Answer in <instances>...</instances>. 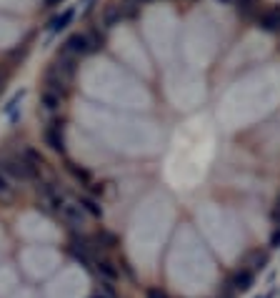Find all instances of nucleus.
<instances>
[{
	"instance_id": "19",
	"label": "nucleus",
	"mask_w": 280,
	"mask_h": 298,
	"mask_svg": "<svg viewBox=\"0 0 280 298\" xmlns=\"http://www.w3.org/2000/svg\"><path fill=\"white\" fill-rule=\"evenodd\" d=\"M0 196H13V186H10V178L3 173L0 168Z\"/></svg>"
},
{
	"instance_id": "10",
	"label": "nucleus",
	"mask_w": 280,
	"mask_h": 298,
	"mask_svg": "<svg viewBox=\"0 0 280 298\" xmlns=\"http://www.w3.org/2000/svg\"><path fill=\"white\" fill-rule=\"evenodd\" d=\"M20 158H23V160H25V163H28L35 173H40V170H43V165H45V158H43V155H40L35 148H30V146L20 150Z\"/></svg>"
},
{
	"instance_id": "11",
	"label": "nucleus",
	"mask_w": 280,
	"mask_h": 298,
	"mask_svg": "<svg viewBox=\"0 0 280 298\" xmlns=\"http://www.w3.org/2000/svg\"><path fill=\"white\" fill-rule=\"evenodd\" d=\"M250 286H253V271H250V268L235 271V276H233V288H235V291H248Z\"/></svg>"
},
{
	"instance_id": "18",
	"label": "nucleus",
	"mask_w": 280,
	"mask_h": 298,
	"mask_svg": "<svg viewBox=\"0 0 280 298\" xmlns=\"http://www.w3.org/2000/svg\"><path fill=\"white\" fill-rule=\"evenodd\" d=\"M23 95H25V90H18V93H15V95L8 100V105H5V113H8V115H13V110L18 108V103L23 100Z\"/></svg>"
},
{
	"instance_id": "5",
	"label": "nucleus",
	"mask_w": 280,
	"mask_h": 298,
	"mask_svg": "<svg viewBox=\"0 0 280 298\" xmlns=\"http://www.w3.org/2000/svg\"><path fill=\"white\" fill-rule=\"evenodd\" d=\"M65 168H68V173L73 175V178H75V181H78V183H80V186H85V188H90V191H95V193L100 191V188L95 186V181H93V173H90L88 168L78 165L75 160H68V163H65Z\"/></svg>"
},
{
	"instance_id": "4",
	"label": "nucleus",
	"mask_w": 280,
	"mask_h": 298,
	"mask_svg": "<svg viewBox=\"0 0 280 298\" xmlns=\"http://www.w3.org/2000/svg\"><path fill=\"white\" fill-rule=\"evenodd\" d=\"M68 83H70L68 75H63L55 66H53V68L45 73V88H43V90H50V93H55V95L63 98V95L68 93Z\"/></svg>"
},
{
	"instance_id": "23",
	"label": "nucleus",
	"mask_w": 280,
	"mask_h": 298,
	"mask_svg": "<svg viewBox=\"0 0 280 298\" xmlns=\"http://www.w3.org/2000/svg\"><path fill=\"white\" fill-rule=\"evenodd\" d=\"M273 216H275V223L280 225V203H278V208H275V213H273Z\"/></svg>"
},
{
	"instance_id": "14",
	"label": "nucleus",
	"mask_w": 280,
	"mask_h": 298,
	"mask_svg": "<svg viewBox=\"0 0 280 298\" xmlns=\"http://www.w3.org/2000/svg\"><path fill=\"white\" fill-rule=\"evenodd\" d=\"M93 266H95V271H98L105 281H115V278H118V268H115L108 258H98V261H93Z\"/></svg>"
},
{
	"instance_id": "8",
	"label": "nucleus",
	"mask_w": 280,
	"mask_h": 298,
	"mask_svg": "<svg viewBox=\"0 0 280 298\" xmlns=\"http://www.w3.org/2000/svg\"><path fill=\"white\" fill-rule=\"evenodd\" d=\"M260 28L265 33H280V8H270L260 15Z\"/></svg>"
},
{
	"instance_id": "2",
	"label": "nucleus",
	"mask_w": 280,
	"mask_h": 298,
	"mask_svg": "<svg viewBox=\"0 0 280 298\" xmlns=\"http://www.w3.org/2000/svg\"><path fill=\"white\" fill-rule=\"evenodd\" d=\"M38 193H40V206L50 213H60L63 206H65V198L60 193V188L55 183H40L38 186Z\"/></svg>"
},
{
	"instance_id": "6",
	"label": "nucleus",
	"mask_w": 280,
	"mask_h": 298,
	"mask_svg": "<svg viewBox=\"0 0 280 298\" xmlns=\"http://www.w3.org/2000/svg\"><path fill=\"white\" fill-rule=\"evenodd\" d=\"M40 108H43V113L55 115V113H60V108H63V98L55 95V93H50V90H43V93H40Z\"/></svg>"
},
{
	"instance_id": "20",
	"label": "nucleus",
	"mask_w": 280,
	"mask_h": 298,
	"mask_svg": "<svg viewBox=\"0 0 280 298\" xmlns=\"http://www.w3.org/2000/svg\"><path fill=\"white\" fill-rule=\"evenodd\" d=\"M145 298H168V293L163 288H148L145 291Z\"/></svg>"
},
{
	"instance_id": "17",
	"label": "nucleus",
	"mask_w": 280,
	"mask_h": 298,
	"mask_svg": "<svg viewBox=\"0 0 280 298\" xmlns=\"http://www.w3.org/2000/svg\"><path fill=\"white\" fill-rule=\"evenodd\" d=\"M138 3L140 0H125V3H120L123 15H125V18H135V15H138Z\"/></svg>"
},
{
	"instance_id": "1",
	"label": "nucleus",
	"mask_w": 280,
	"mask_h": 298,
	"mask_svg": "<svg viewBox=\"0 0 280 298\" xmlns=\"http://www.w3.org/2000/svg\"><path fill=\"white\" fill-rule=\"evenodd\" d=\"M0 168H3L5 175H10V178H15V181H33V178H38V173H35L20 155L5 158V160L0 163Z\"/></svg>"
},
{
	"instance_id": "13",
	"label": "nucleus",
	"mask_w": 280,
	"mask_h": 298,
	"mask_svg": "<svg viewBox=\"0 0 280 298\" xmlns=\"http://www.w3.org/2000/svg\"><path fill=\"white\" fill-rule=\"evenodd\" d=\"M80 208L85 211V213H90L93 218H100L103 216V206H100V201L98 198H93V196H80Z\"/></svg>"
},
{
	"instance_id": "12",
	"label": "nucleus",
	"mask_w": 280,
	"mask_h": 298,
	"mask_svg": "<svg viewBox=\"0 0 280 298\" xmlns=\"http://www.w3.org/2000/svg\"><path fill=\"white\" fill-rule=\"evenodd\" d=\"M120 18H123L120 5H108V8H105V13H103V28H105V30L115 28V25L120 23Z\"/></svg>"
},
{
	"instance_id": "7",
	"label": "nucleus",
	"mask_w": 280,
	"mask_h": 298,
	"mask_svg": "<svg viewBox=\"0 0 280 298\" xmlns=\"http://www.w3.org/2000/svg\"><path fill=\"white\" fill-rule=\"evenodd\" d=\"M60 218L68 225H73V228H80L83 225V208H80V203H65L63 211H60Z\"/></svg>"
},
{
	"instance_id": "15",
	"label": "nucleus",
	"mask_w": 280,
	"mask_h": 298,
	"mask_svg": "<svg viewBox=\"0 0 280 298\" xmlns=\"http://www.w3.org/2000/svg\"><path fill=\"white\" fill-rule=\"evenodd\" d=\"M95 243L103 246V248H115V246H118V238H115L110 230H103V228H100V230L95 233Z\"/></svg>"
},
{
	"instance_id": "21",
	"label": "nucleus",
	"mask_w": 280,
	"mask_h": 298,
	"mask_svg": "<svg viewBox=\"0 0 280 298\" xmlns=\"http://www.w3.org/2000/svg\"><path fill=\"white\" fill-rule=\"evenodd\" d=\"M270 248H280V228H275L270 235Z\"/></svg>"
},
{
	"instance_id": "24",
	"label": "nucleus",
	"mask_w": 280,
	"mask_h": 298,
	"mask_svg": "<svg viewBox=\"0 0 280 298\" xmlns=\"http://www.w3.org/2000/svg\"><path fill=\"white\" fill-rule=\"evenodd\" d=\"M83 3H90V0H83Z\"/></svg>"
},
{
	"instance_id": "22",
	"label": "nucleus",
	"mask_w": 280,
	"mask_h": 298,
	"mask_svg": "<svg viewBox=\"0 0 280 298\" xmlns=\"http://www.w3.org/2000/svg\"><path fill=\"white\" fill-rule=\"evenodd\" d=\"M63 0H45V8H55V5H60Z\"/></svg>"
},
{
	"instance_id": "9",
	"label": "nucleus",
	"mask_w": 280,
	"mask_h": 298,
	"mask_svg": "<svg viewBox=\"0 0 280 298\" xmlns=\"http://www.w3.org/2000/svg\"><path fill=\"white\" fill-rule=\"evenodd\" d=\"M73 18H75V10H73V8H65L63 13H58L55 18H50L48 30H50V33H60V30H65L70 23H73Z\"/></svg>"
},
{
	"instance_id": "3",
	"label": "nucleus",
	"mask_w": 280,
	"mask_h": 298,
	"mask_svg": "<svg viewBox=\"0 0 280 298\" xmlns=\"http://www.w3.org/2000/svg\"><path fill=\"white\" fill-rule=\"evenodd\" d=\"M45 146L55 153H65V133H63V123L60 121H50L43 131Z\"/></svg>"
},
{
	"instance_id": "16",
	"label": "nucleus",
	"mask_w": 280,
	"mask_h": 298,
	"mask_svg": "<svg viewBox=\"0 0 280 298\" xmlns=\"http://www.w3.org/2000/svg\"><path fill=\"white\" fill-rule=\"evenodd\" d=\"M233 3H235V8H238L243 15H248V18L260 8V0H233Z\"/></svg>"
}]
</instances>
